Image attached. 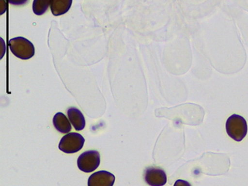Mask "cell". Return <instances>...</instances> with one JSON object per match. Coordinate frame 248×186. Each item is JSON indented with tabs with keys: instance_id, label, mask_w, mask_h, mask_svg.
<instances>
[{
	"instance_id": "7",
	"label": "cell",
	"mask_w": 248,
	"mask_h": 186,
	"mask_svg": "<svg viewBox=\"0 0 248 186\" xmlns=\"http://www.w3.org/2000/svg\"><path fill=\"white\" fill-rule=\"evenodd\" d=\"M68 118L75 130L81 131L86 125L85 118L82 112L76 108H70L67 110Z\"/></svg>"
},
{
	"instance_id": "5",
	"label": "cell",
	"mask_w": 248,
	"mask_h": 186,
	"mask_svg": "<svg viewBox=\"0 0 248 186\" xmlns=\"http://www.w3.org/2000/svg\"><path fill=\"white\" fill-rule=\"evenodd\" d=\"M145 183L150 186H163L167 183L166 172L159 168L149 167L144 174Z\"/></svg>"
},
{
	"instance_id": "12",
	"label": "cell",
	"mask_w": 248,
	"mask_h": 186,
	"mask_svg": "<svg viewBox=\"0 0 248 186\" xmlns=\"http://www.w3.org/2000/svg\"><path fill=\"white\" fill-rule=\"evenodd\" d=\"M174 186H192V185L186 180H178L175 182Z\"/></svg>"
},
{
	"instance_id": "8",
	"label": "cell",
	"mask_w": 248,
	"mask_h": 186,
	"mask_svg": "<svg viewBox=\"0 0 248 186\" xmlns=\"http://www.w3.org/2000/svg\"><path fill=\"white\" fill-rule=\"evenodd\" d=\"M53 125L55 128L62 133H69L72 130V124L63 112H57L54 116Z\"/></svg>"
},
{
	"instance_id": "1",
	"label": "cell",
	"mask_w": 248,
	"mask_h": 186,
	"mask_svg": "<svg viewBox=\"0 0 248 186\" xmlns=\"http://www.w3.org/2000/svg\"><path fill=\"white\" fill-rule=\"evenodd\" d=\"M226 130L231 139L241 141L248 133V124L242 116L233 114L230 116L226 122Z\"/></svg>"
},
{
	"instance_id": "3",
	"label": "cell",
	"mask_w": 248,
	"mask_h": 186,
	"mask_svg": "<svg viewBox=\"0 0 248 186\" xmlns=\"http://www.w3.org/2000/svg\"><path fill=\"white\" fill-rule=\"evenodd\" d=\"M85 140L78 133H69L61 140L58 148L66 154H75L81 151Z\"/></svg>"
},
{
	"instance_id": "9",
	"label": "cell",
	"mask_w": 248,
	"mask_h": 186,
	"mask_svg": "<svg viewBox=\"0 0 248 186\" xmlns=\"http://www.w3.org/2000/svg\"><path fill=\"white\" fill-rule=\"evenodd\" d=\"M73 0H51V12L54 16H61L69 12Z\"/></svg>"
},
{
	"instance_id": "4",
	"label": "cell",
	"mask_w": 248,
	"mask_h": 186,
	"mask_svg": "<svg viewBox=\"0 0 248 186\" xmlns=\"http://www.w3.org/2000/svg\"><path fill=\"white\" fill-rule=\"evenodd\" d=\"M77 165L81 171L91 173L100 165V154L97 151H85L78 158Z\"/></svg>"
},
{
	"instance_id": "10",
	"label": "cell",
	"mask_w": 248,
	"mask_h": 186,
	"mask_svg": "<svg viewBox=\"0 0 248 186\" xmlns=\"http://www.w3.org/2000/svg\"><path fill=\"white\" fill-rule=\"evenodd\" d=\"M51 0H34L32 5L33 12L37 16L44 15L50 6Z\"/></svg>"
},
{
	"instance_id": "2",
	"label": "cell",
	"mask_w": 248,
	"mask_h": 186,
	"mask_svg": "<svg viewBox=\"0 0 248 186\" xmlns=\"http://www.w3.org/2000/svg\"><path fill=\"white\" fill-rule=\"evenodd\" d=\"M9 48L14 55L21 60L31 59L35 54L32 43L23 37L11 39Z\"/></svg>"
},
{
	"instance_id": "11",
	"label": "cell",
	"mask_w": 248,
	"mask_h": 186,
	"mask_svg": "<svg viewBox=\"0 0 248 186\" xmlns=\"http://www.w3.org/2000/svg\"><path fill=\"white\" fill-rule=\"evenodd\" d=\"M7 1L14 5H24L29 2V0H7Z\"/></svg>"
},
{
	"instance_id": "6",
	"label": "cell",
	"mask_w": 248,
	"mask_h": 186,
	"mask_svg": "<svg viewBox=\"0 0 248 186\" xmlns=\"http://www.w3.org/2000/svg\"><path fill=\"white\" fill-rule=\"evenodd\" d=\"M114 175L107 170H99L91 175L88 179V186H113Z\"/></svg>"
}]
</instances>
